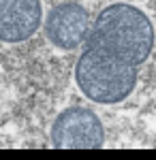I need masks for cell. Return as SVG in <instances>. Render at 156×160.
Returning a JSON list of instances; mask_svg holds the SVG:
<instances>
[{
  "label": "cell",
  "instance_id": "1",
  "mask_svg": "<svg viewBox=\"0 0 156 160\" xmlns=\"http://www.w3.org/2000/svg\"><path fill=\"white\" fill-rule=\"evenodd\" d=\"M88 47L137 66L150 58L154 47L152 22L133 4H111L98 13L88 34Z\"/></svg>",
  "mask_w": 156,
  "mask_h": 160
},
{
  "label": "cell",
  "instance_id": "2",
  "mask_svg": "<svg viewBox=\"0 0 156 160\" xmlns=\"http://www.w3.org/2000/svg\"><path fill=\"white\" fill-rule=\"evenodd\" d=\"M75 81L90 100L116 105L135 90L137 68L105 51L88 47L77 60Z\"/></svg>",
  "mask_w": 156,
  "mask_h": 160
},
{
  "label": "cell",
  "instance_id": "3",
  "mask_svg": "<svg viewBox=\"0 0 156 160\" xmlns=\"http://www.w3.org/2000/svg\"><path fill=\"white\" fill-rule=\"evenodd\" d=\"M51 143L58 149H98L105 143V128L92 109L69 107L51 126Z\"/></svg>",
  "mask_w": 156,
  "mask_h": 160
},
{
  "label": "cell",
  "instance_id": "4",
  "mask_svg": "<svg viewBox=\"0 0 156 160\" xmlns=\"http://www.w3.org/2000/svg\"><path fill=\"white\" fill-rule=\"evenodd\" d=\"M45 34L60 49H77L90 34V15L77 2H64L49 11Z\"/></svg>",
  "mask_w": 156,
  "mask_h": 160
},
{
  "label": "cell",
  "instance_id": "5",
  "mask_svg": "<svg viewBox=\"0 0 156 160\" xmlns=\"http://www.w3.org/2000/svg\"><path fill=\"white\" fill-rule=\"evenodd\" d=\"M41 22L39 0H0V41L22 43L39 30Z\"/></svg>",
  "mask_w": 156,
  "mask_h": 160
}]
</instances>
